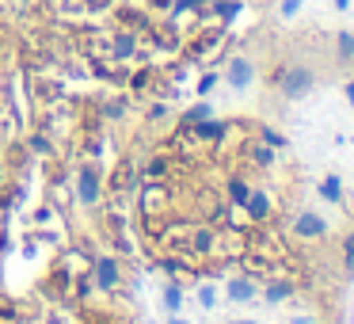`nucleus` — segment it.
<instances>
[{
    "label": "nucleus",
    "instance_id": "nucleus-1",
    "mask_svg": "<svg viewBox=\"0 0 354 324\" xmlns=\"http://www.w3.org/2000/svg\"><path fill=\"white\" fill-rule=\"evenodd\" d=\"M282 96L286 100H301V96H308L313 92V84H316V77L308 69H290V73H282Z\"/></svg>",
    "mask_w": 354,
    "mask_h": 324
},
{
    "label": "nucleus",
    "instance_id": "nucleus-2",
    "mask_svg": "<svg viewBox=\"0 0 354 324\" xmlns=\"http://www.w3.org/2000/svg\"><path fill=\"white\" fill-rule=\"evenodd\" d=\"M77 195H80L84 206H95V202H100V172H95V168L80 172V176H77Z\"/></svg>",
    "mask_w": 354,
    "mask_h": 324
},
{
    "label": "nucleus",
    "instance_id": "nucleus-3",
    "mask_svg": "<svg viewBox=\"0 0 354 324\" xmlns=\"http://www.w3.org/2000/svg\"><path fill=\"white\" fill-rule=\"evenodd\" d=\"M252 77H255V65L248 62V57H236V62L229 65V84L236 88V92H244V88L252 84Z\"/></svg>",
    "mask_w": 354,
    "mask_h": 324
},
{
    "label": "nucleus",
    "instance_id": "nucleus-4",
    "mask_svg": "<svg viewBox=\"0 0 354 324\" xmlns=\"http://www.w3.org/2000/svg\"><path fill=\"white\" fill-rule=\"evenodd\" d=\"M293 233H297V237H324V233H328V222H324L320 214H301L297 222H293Z\"/></svg>",
    "mask_w": 354,
    "mask_h": 324
},
{
    "label": "nucleus",
    "instance_id": "nucleus-5",
    "mask_svg": "<svg viewBox=\"0 0 354 324\" xmlns=\"http://www.w3.org/2000/svg\"><path fill=\"white\" fill-rule=\"evenodd\" d=\"M95 286H100V290H115V286H118V263L115 260H100V263H95Z\"/></svg>",
    "mask_w": 354,
    "mask_h": 324
},
{
    "label": "nucleus",
    "instance_id": "nucleus-6",
    "mask_svg": "<svg viewBox=\"0 0 354 324\" xmlns=\"http://www.w3.org/2000/svg\"><path fill=\"white\" fill-rule=\"evenodd\" d=\"M320 199H324V202H335V206L343 202V179H339L335 172L320 179Z\"/></svg>",
    "mask_w": 354,
    "mask_h": 324
},
{
    "label": "nucleus",
    "instance_id": "nucleus-7",
    "mask_svg": "<svg viewBox=\"0 0 354 324\" xmlns=\"http://www.w3.org/2000/svg\"><path fill=\"white\" fill-rule=\"evenodd\" d=\"M255 298V282L252 278H232L229 282V301H236V305H244V301Z\"/></svg>",
    "mask_w": 354,
    "mask_h": 324
},
{
    "label": "nucleus",
    "instance_id": "nucleus-8",
    "mask_svg": "<svg viewBox=\"0 0 354 324\" xmlns=\"http://www.w3.org/2000/svg\"><path fill=\"white\" fill-rule=\"evenodd\" d=\"M244 210L255 217V222H259V217H267V214H270V199H267L263 191H248V199H244Z\"/></svg>",
    "mask_w": 354,
    "mask_h": 324
},
{
    "label": "nucleus",
    "instance_id": "nucleus-9",
    "mask_svg": "<svg viewBox=\"0 0 354 324\" xmlns=\"http://www.w3.org/2000/svg\"><path fill=\"white\" fill-rule=\"evenodd\" d=\"M164 309H168V313H179V309H183V290H179V286H164Z\"/></svg>",
    "mask_w": 354,
    "mask_h": 324
},
{
    "label": "nucleus",
    "instance_id": "nucleus-10",
    "mask_svg": "<svg viewBox=\"0 0 354 324\" xmlns=\"http://www.w3.org/2000/svg\"><path fill=\"white\" fill-rule=\"evenodd\" d=\"M194 134H198V138H225V123H206V118H202Z\"/></svg>",
    "mask_w": 354,
    "mask_h": 324
},
{
    "label": "nucleus",
    "instance_id": "nucleus-11",
    "mask_svg": "<svg viewBox=\"0 0 354 324\" xmlns=\"http://www.w3.org/2000/svg\"><path fill=\"white\" fill-rule=\"evenodd\" d=\"M229 199L236 202V206H244V199H248V183H244V179H229Z\"/></svg>",
    "mask_w": 354,
    "mask_h": 324
},
{
    "label": "nucleus",
    "instance_id": "nucleus-12",
    "mask_svg": "<svg viewBox=\"0 0 354 324\" xmlns=\"http://www.w3.org/2000/svg\"><path fill=\"white\" fill-rule=\"evenodd\" d=\"M286 298H290V282H270L267 286V301L278 305V301H286Z\"/></svg>",
    "mask_w": 354,
    "mask_h": 324
},
{
    "label": "nucleus",
    "instance_id": "nucleus-13",
    "mask_svg": "<svg viewBox=\"0 0 354 324\" xmlns=\"http://www.w3.org/2000/svg\"><path fill=\"white\" fill-rule=\"evenodd\" d=\"M198 305H202V309H214V305H217V286H209V282L198 286Z\"/></svg>",
    "mask_w": 354,
    "mask_h": 324
},
{
    "label": "nucleus",
    "instance_id": "nucleus-14",
    "mask_svg": "<svg viewBox=\"0 0 354 324\" xmlns=\"http://www.w3.org/2000/svg\"><path fill=\"white\" fill-rule=\"evenodd\" d=\"M339 57H354V35L351 31L339 35Z\"/></svg>",
    "mask_w": 354,
    "mask_h": 324
},
{
    "label": "nucleus",
    "instance_id": "nucleus-15",
    "mask_svg": "<svg viewBox=\"0 0 354 324\" xmlns=\"http://www.w3.org/2000/svg\"><path fill=\"white\" fill-rule=\"evenodd\" d=\"M217 16H221V19H236V16H240V4H236V0H229V4H217Z\"/></svg>",
    "mask_w": 354,
    "mask_h": 324
},
{
    "label": "nucleus",
    "instance_id": "nucleus-16",
    "mask_svg": "<svg viewBox=\"0 0 354 324\" xmlns=\"http://www.w3.org/2000/svg\"><path fill=\"white\" fill-rule=\"evenodd\" d=\"M202 118H209V103H198V107L187 111V123H202Z\"/></svg>",
    "mask_w": 354,
    "mask_h": 324
},
{
    "label": "nucleus",
    "instance_id": "nucleus-17",
    "mask_svg": "<svg viewBox=\"0 0 354 324\" xmlns=\"http://www.w3.org/2000/svg\"><path fill=\"white\" fill-rule=\"evenodd\" d=\"M301 4H305V0H282V19H293L301 12Z\"/></svg>",
    "mask_w": 354,
    "mask_h": 324
},
{
    "label": "nucleus",
    "instance_id": "nucleus-18",
    "mask_svg": "<svg viewBox=\"0 0 354 324\" xmlns=\"http://www.w3.org/2000/svg\"><path fill=\"white\" fill-rule=\"evenodd\" d=\"M263 141H267V145H274V149H278V145H286V138H278L274 130H263Z\"/></svg>",
    "mask_w": 354,
    "mask_h": 324
},
{
    "label": "nucleus",
    "instance_id": "nucleus-19",
    "mask_svg": "<svg viewBox=\"0 0 354 324\" xmlns=\"http://www.w3.org/2000/svg\"><path fill=\"white\" fill-rule=\"evenodd\" d=\"M343 92H346V100H351V107H354V80H351V84L343 88Z\"/></svg>",
    "mask_w": 354,
    "mask_h": 324
},
{
    "label": "nucleus",
    "instance_id": "nucleus-20",
    "mask_svg": "<svg viewBox=\"0 0 354 324\" xmlns=\"http://www.w3.org/2000/svg\"><path fill=\"white\" fill-rule=\"evenodd\" d=\"M335 8L343 12V8H351V0H335Z\"/></svg>",
    "mask_w": 354,
    "mask_h": 324
},
{
    "label": "nucleus",
    "instance_id": "nucleus-21",
    "mask_svg": "<svg viewBox=\"0 0 354 324\" xmlns=\"http://www.w3.org/2000/svg\"><path fill=\"white\" fill-rule=\"evenodd\" d=\"M168 324H191V321H183V316H171V321Z\"/></svg>",
    "mask_w": 354,
    "mask_h": 324
},
{
    "label": "nucleus",
    "instance_id": "nucleus-22",
    "mask_svg": "<svg viewBox=\"0 0 354 324\" xmlns=\"http://www.w3.org/2000/svg\"><path fill=\"white\" fill-rule=\"evenodd\" d=\"M229 324H255V321H229Z\"/></svg>",
    "mask_w": 354,
    "mask_h": 324
},
{
    "label": "nucleus",
    "instance_id": "nucleus-23",
    "mask_svg": "<svg viewBox=\"0 0 354 324\" xmlns=\"http://www.w3.org/2000/svg\"><path fill=\"white\" fill-rule=\"evenodd\" d=\"M0 130H4V126H0Z\"/></svg>",
    "mask_w": 354,
    "mask_h": 324
}]
</instances>
